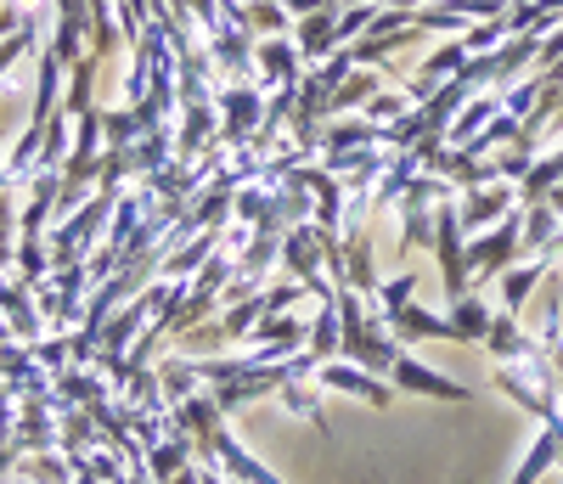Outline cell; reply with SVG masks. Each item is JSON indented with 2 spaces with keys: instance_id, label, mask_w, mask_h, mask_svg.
Returning <instances> with one entry per match:
<instances>
[{
  "instance_id": "obj_2",
  "label": "cell",
  "mask_w": 563,
  "mask_h": 484,
  "mask_svg": "<svg viewBox=\"0 0 563 484\" xmlns=\"http://www.w3.org/2000/svg\"><path fill=\"white\" fill-rule=\"evenodd\" d=\"M530 282H536V271H519V276H512V282H507V299H512V305H519V299L530 294Z\"/></svg>"
},
{
  "instance_id": "obj_1",
  "label": "cell",
  "mask_w": 563,
  "mask_h": 484,
  "mask_svg": "<svg viewBox=\"0 0 563 484\" xmlns=\"http://www.w3.org/2000/svg\"><path fill=\"white\" fill-rule=\"evenodd\" d=\"M395 372H400V383H411V389H434V395H451V400L462 395V389H456V383H440L434 372H422V366H411V361H400Z\"/></svg>"
}]
</instances>
